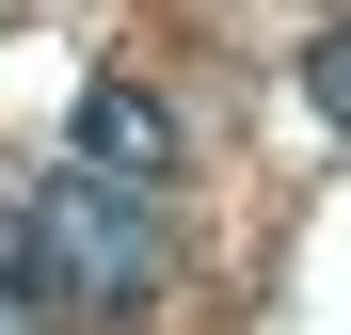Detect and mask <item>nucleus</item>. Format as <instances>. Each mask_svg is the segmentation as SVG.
Listing matches in <instances>:
<instances>
[{"mask_svg": "<svg viewBox=\"0 0 351 335\" xmlns=\"http://www.w3.org/2000/svg\"><path fill=\"white\" fill-rule=\"evenodd\" d=\"M16 240H32V288H48V319H128L144 288H160V192H128V176H48L32 208H16Z\"/></svg>", "mask_w": 351, "mask_h": 335, "instance_id": "nucleus-1", "label": "nucleus"}, {"mask_svg": "<svg viewBox=\"0 0 351 335\" xmlns=\"http://www.w3.org/2000/svg\"><path fill=\"white\" fill-rule=\"evenodd\" d=\"M80 176H128V192L176 176V112L144 80H80Z\"/></svg>", "mask_w": 351, "mask_h": 335, "instance_id": "nucleus-2", "label": "nucleus"}, {"mask_svg": "<svg viewBox=\"0 0 351 335\" xmlns=\"http://www.w3.org/2000/svg\"><path fill=\"white\" fill-rule=\"evenodd\" d=\"M32 319H48V288H32V240L0 223V335H32Z\"/></svg>", "mask_w": 351, "mask_h": 335, "instance_id": "nucleus-3", "label": "nucleus"}, {"mask_svg": "<svg viewBox=\"0 0 351 335\" xmlns=\"http://www.w3.org/2000/svg\"><path fill=\"white\" fill-rule=\"evenodd\" d=\"M304 96H319V128H351V32H319V48H304Z\"/></svg>", "mask_w": 351, "mask_h": 335, "instance_id": "nucleus-4", "label": "nucleus"}]
</instances>
